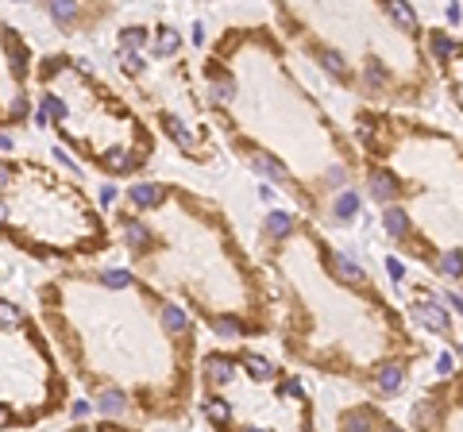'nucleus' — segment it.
<instances>
[{"mask_svg": "<svg viewBox=\"0 0 463 432\" xmlns=\"http://www.w3.org/2000/svg\"><path fill=\"white\" fill-rule=\"evenodd\" d=\"M213 136L294 201L317 228H344L364 205V158L294 66V51L270 20L221 27L197 62Z\"/></svg>", "mask_w": 463, "mask_h": 432, "instance_id": "f257e3e1", "label": "nucleus"}, {"mask_svg": "<svg viewBox=\"0 0 463 432\" xmlns=\"http://www.w3.org/2000/svg\"><path fill=\"white\" fill-rule=\"evenodd\" d=\"M39 321L93 406L128 425H185L201 324L128 267H66L35 286Z\"/></svg>", "mask_w": 463, "mask_h": 432, "instance_id": "f03ea898", "label": "nucleus"}, {"mask_svg": "<svg viewBox=\"0 0 463 432\" xmlns=\"http://www.w3.org/2000/svg\"><path fill=\"white\" fill-rule=\"evenodd\" d=\"M255 258L279 305L274 340L294 371L355 382L379 401L394 398L429 355L374 275L306 216L267 212L255 232Z\"/></svg>", "mask_w": 463, "mask_h": 432, "instance_id": "7ed1b4c3", "label": "nucleus"}, {"mask_svg": "<svg viewBox=\"0 0 463 432\" xmlns=\"http://www.w3.org/2000/svg\"><path fill=\"white\" fill-rule=\"evenodd\" d=\"M109 224L128 270L221 343L236 348L274 336L279 305L267 270L216 197L185 182L139 178L112 193Z\"/></svg>", "mask_w": 463, "mask_h": 432, "instance_id": "20e7f679", "label": "nucleus"}, {"mask_svg": "<svg viewBox=\"0 0 463 432\" xmlns=\"http://www.w3.org/2000/svg\"><path fill=\"white\" fill-rule=\"evenodd\" d=\"M352 136L386 243L463 294V136L413 112L359 105Z\"/></svg>", "mask_w": 463, "mask_h": 432, "instance_id": "39448f33", "label": "nucleus"}, {"mask_svg": "<svg viewBox=\"0 0 463 432\" xmlns=\"http://www.w3.org/2000/svg\"><path fill=\"white\" fill-rule=\"evenodd\" d=\"M270 27L359 108L421 117L440 97L429 23L405 0H274Z\"/></svg>", "mask_w": 463, "mask_h": 432, "instance_id": "423d86ee", "label": "nucleus"}, {"mask_svg": "<svg viewBox=\"0 0 463 432\" xmlns=\"http://www.w3.org/2000/svg\"><path fill=\"white\" fill-rule=\"evenodd\" d=\"M35 124L105 182H139L158 151L143 108L70 51L39 54Z\"/></svg>", "mask_w": 463, "mask_h": 432, "instance_id": "0eeeda50", "label": "nucleus"}, {"mask_svg": "<svg viewBox=\"0 0 463 432\" xmlns=\"http://www.w3.org/2000/svg\"><path fill=\"white\" fill-rule=\"evenodd\" d=\"M0 248L32 263L90 267L116 248L112 224L90 190L51 158L0 155Z\"/></svg>", "mask_w": 463, "mask_h": 432, "instance_id": "6e6552de", "label": "nucleus"}, {"mask_svg": "<svg viewBox=\"0 0 463 432\" xmlns=\"http://www.w3.org/2000/svg\"><path fill=\"white\" fill-rule=\"evenodd\" d=\"M194 409H201L209 432H321L317 401L301 374L251 343L201 352Z\"/></svg>", "mask_w": 463, "mask_h": 432, "instance_id": "1a4fd4ad", "label": "nucleus"}, {"mask_svg": "<svg viewBox=\"0 0 463 432\" xmlns=\"http://www.w3.org/2000/svg\"><path fill=\"white\" fill-rule=\"evenodd\" d=\"M112 59L120 74L136 85L147 124L170 139V147L185 163L213 166L221 158V143L213 136L205 100H201L197 66L185 54L178 27L170 20L128 23L116 32Z\"/></svg>", "mask_w": 463, "mask_h": 432, "instance_id": "9d476101", "label": "nucleus"}, {"mask_svg": "<svg viewBox=\"0 0 463 432\" xmlns=\"http://www.w3.org/2000/svg\"><path fill=\"white\" fill-rule=\"evenodd\" d=\"M70 374L39 313L0 294V432H32L70 409Z\"/></svg>", "mask_w": 463, "mask_h": 432, "instance_id": "9b49d317", "label": "nucleus"}, {"mask_svg": "<svg viewBox=\"0 0 463 432\" xmlns=\"http://www.w3.org/2000/svg\"><path fill=\"white\" fill-rule=\"evenodd\" d=\"M35 62L27 35L0 16V136L35 124Z\"/></svg>", "mask_w": 463, "mask_h": 432, "instance_id": "f8f14e48", "label": "nucleus"}, {"mask_svg": "<svg viewBox=\"0 0 463 432\" xmlns=\"http://www.w3.org/2000/svg\"><path fill=\"white\" fill-rule=\"evenodd\" d=\"M410 432H463V367H448L432 382L417 390L410 417Z\"/></svg>", "mask_w": 463, "mask_h": 432, "instance_id": "ddd939ff", "label": "nucleus"}, {"mask_svg": "<svg viewBox=\"0 0 463 432\" xmlns=\"http://www.w3.org/2000/svg\"><path fill=\"white\" fill-rule=\"evenodd\" d=\"M39 12L62 35H97L109 20L120 16V5H105V0H90V5H78V0H51V5H43Z\"/></svg>", "mask_w": 463, "mask_h": 432, "instance_id": "4468645a", "label": "nucleus"}, {"mask_svg": "<svg viewBox=\"0 0 463 432\" xmlns=\"http://www.w3.org/2000/svg\"><path fill=\"white\" fill-rule=\"evenodd\" d=\"M429 54L437 66L440 93H448L452 108L463 117V39L452 35L448 27H429Z\"/></svg>", "mask_w": 463, "mask_h": 432, "instance_id": "2eb2a0df", "label": "nucleus"}, {"mask_svg": "<svg viewBox=\"0 0 463 432\" xmlns=\"http://www.w3.org/2000/svg\"><path fill=\"white\" fill-rule=\"evenodd\" d=\"M332 432H410L405 421L390 417L379 401H352V406H340L336 417H332Z\"/></svg>", "mask_w": 463, "mask_h": 432, "instance_id": "dca6fc26", "label": "nucleus"}, {"mask_svg": "<svg viewBox=\"0 0 463 432\" xmlns=\"http://www.w3.org/2000/svg\"><path fill=\"white\" fill-rule=\"evenodd\" d=\"M58 432H147V428L128 425V421H112V417H78L74 425H66Z\"/></svg>", "mask_w": 463, "mask_h": 432, "instance_id": "f3484780", "label": "nucleus"}, {"mask_svg": "<svg viewBox=\"0 0 463 432\" xmlns=\"http://www.w3.org/2000/svg\"><path fill=\"white\" fill-rule=\"evenodd\" d=\"M456 20H459V23H463V5H459V8H456Z\"/></svg>", "mask_w": 463, "mask_h": 432, "instance_id": "a211bd4d", "label": "nucleus"}]
</instances>
